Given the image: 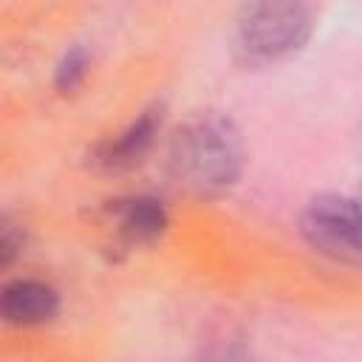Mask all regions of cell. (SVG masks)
<instances>
[{
  "mask_svg": "<svg viewBox=\"0 0 362 362\" xmlns=\"http://www.w3.org/2000/svg\"><path fill=\"white\" fill-rule=\"evenodd\" d=\"M243 136L221 110H198L187 116L170 136L164 170L170 184L198 201L226 195L243 175Z\"/></svg>",
  "mask_w": 362,
  "mask_h": 362,
  "instance_id": "1",
  "label": "cell"
},
{
  "mask_svg": "<svg viewBox=\"0 0 362 362\" xmlns=\"http://www.w3.org/2000/svg\"><path fill=\"white\" fill-rule=\"evenodd\" d=\"M317 0H243L235 11V57L249 68H263L300 54L314 28Z\"/></svg>",
  "mask_w": 362,
  "mask_h": 362,
  "instance_id": "2",
  "label": "cell"
},
{
  "mask_svg": "<svg viewBox=\"0 0 362 362\" xmlns=\"http://www.w3.org/2000/svg\"><path fill=\"white\" fill-rule=\"evenodd\" d=\"M303 240L339 263H362V198L320 192L300 212Z\"/></svg>",
  "mask_w": 362,
  "mask_h": 362,
  "instance_id": "3",
  "label": "cell"
},
{
  "mask_svg": "<svg viewBox=\"0 0 362 362\" xmlns=\"http://www.w3.org/2000/svg\"><path fill=\"white\" fill-rule=\"evenodd\" d=\"M164 113H167L164 102H153V105L141 107L124 127L99 139L88 150V164L96 173H107V175L136 170L153 153V147L164 130Z\"/></svg>",
  "mask_w": 362,
  "mask_h": 362,
  "instance_id": "4",
  "label": "cell"
},
{
  "mask_svg": "<svg viewBox=\"0 0 362 362\" xmlns=\"http://www.w3.org/2000/svg\"><path fill=\"white\" fill-rule=\"evenodd\" d=\"M59 291L37 277H11L0 288V317L14 328H40L57 320Z\"/></svg>",
  "mask_w": 362,
  "mask_h": 362,
  "instance_id": "5",
  "label": "cell"
},
{
  "mask_svg": "<svg viewBox=\"0 0 362 362\" xmlns=\"http://www.w3.org/2000/svg\"><path fill=\"white\" fill-rule=\"evenodd\" d=\"M113 218L116 238L124 246H153L156 240L164 238L170 226V212L161 198L139 192V195H124L110 201L107 206Z\"/></svg>",
  "mask_w": 362,
  "mask_h": 362,
  "instance_id": "6",
  "label": "cell"
},
{
  "mask_svg": "<svg viewBox=\"0 0 362 362\" xmlns=\"http://www.w3.org/2000/svg\"><path fill=\"white\" fill-rule=\"evenodd\" d=\"M88 71H90V51L85 45H71L59 57V62L54 68V88H57V93H62V96L76 93L82 88V82L88 79Z\"/></svg>",
  "mask_w": 362,
  "mask_h": 362,
  "instance_id": "7",
  "label": "cell"
},
{
  "mask_svg": "<svg viewBox=\"0 0 362 362\" xmlns=\"http://www.w3.org/2000/svg\"><path fill=\"white\" fill-rule=\"evenodd\" d=\"M23 246H25L23 229L6 215V218L0 221V266H3V269L11 266V263L23 255Z\"/></svg>",
  "mask_w": 362,
  "mask_h": 362,
  "instance_id": "8",
  "label": "cell"
},
{
  "mask_svg": "<svg viewBox=\"0 0 362 362\" xmlns=\"http://www.w3.org/2000/svg\"><path fill=\"white\" fill-rule=\"evenodd\" d=\"M359 198H362V178H359Z\"/></svg>",
  "mask_w": 362,
  "mask_h": 362,
  "instance_id": "9",
  "label": "cell"
}]
</instances>
